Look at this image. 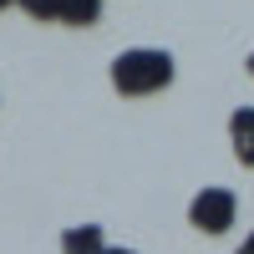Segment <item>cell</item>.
Instances as JSON below:
<instances>
[{"instance_id":"1","label":"cell","mask_w":254,"mask_h":254,"mask_svg":"<svg viewBox=\"0 0 254 254\" xmlns=\"http://www.w3.org/2000/svg\"><path fill=\"white\" fill-rule=\"evenodd\" d=\"M173 76H178V61L163 46H127L107 66V81L117 97H158L173 87Z\"/></svg>"},{"instance_id":"7","label":"cell","mask_w":254,"mask_h":254,"mask_svg":"<svg viewBox=\"0 0 254 254\" xmlns=\"http://www.w3.org/2000/svg\"><path fill=\"white\" fill-rule=\"evenodd\" d=\"M107 254H137V249H127V244H107Z\"/></svg>"},{"instance_id":"9","label":"cell","mask_w":254,"mask_h":254,"mask_svg":"<svg viewBox=\"0 0 254 254\" xmlns=\"http://www.w3.org/2000/svg\"><path fill=\"white\" fill-rule=\"evenodd\" d=\"M10 5H15V0H0V10H10Z\"/></svg>"},{"instance_id":"4","label":"cell","mask_w":254,"mask_h":254,"mask_svg":"<svg viewBox=\"0 0 254 254\" xmlns=\"http://www.w3.org/2000/svg\"><path fill=\"white\" fill-rule=\"evenodd\" d=\"M61 254H107L102 224H71V229H61Z\"/></svg>"},{"instance_id":"3","label":"cell","mask_w":254,"mask_h":254,"mask_svg":"<svg viewBox=\"0 0 254 254\" xmlns=\"http://www.w3.org/2000/svg\"><path fill=\"white\" fill-rule=\"evenodd\" d=\"M229 147H234L239 168H254V107H234L229 112Z\"/></svg>"},{"instance_id":"6","label":"cell","mask_w":254,"mask_h":254,"mask_svg":"<svg viewBox=\"0 0 254 254\" xmlns=\"http://www.w3.org/2000/svg\"><path fill=\"white\" fill-rule=\"evenodd\" d=\"M20 10H26L31 20H41V26H51V20H61V0H15Z\"/></svg>"},{"instance_id":"10","label":"cell","mask_w":254,"mask_h":254,"mask_svg":"<svg viewBox=\"0 0 254 254\" xmlns=\"http://www.w3.org/2000/svg\"><path fill=\"white\" fill-rule=\"evenodd\" d=\"M249 76H254V51H249Z\"/></svg>"},{"instance_id":"5","label":"cell","mask_w":254,"mask_h":254,"mask_svg":"<svg viewBox=\"0 0 254 254\" xmlns=\"http://www.w3.org/2000/svg\"><path fill=\"white\" fill-rule=\"evenodd\" d=\"M102 20V0H61V26H76V31H87Z\"/></svg>"},{"instance_id":"2","label":"cell","mask_w":254,"mask_h":254,"mask_svg":"<svg viewBox=\"0 0 254 254\" xmlns=\"http://www.w3.org/2000/svg\"><path fill=\"white\" fill-rule=\"evenodd\" d=\"M234 219H239V198H234V188H224V183H208V188H198V193L188 198V229H198L203 239L229 234Z\"/></svg>"},{"instance_id":"8","label":"cell","mask_w":254,"mask_h":254,"mask_svg":"<svg viewBox=\"0 0 254 254\" xmlns=\"http://www.w3.org/2000/svg\"><path fill=\"white\" fill-rule=\"evenodd\" d=\"M234 254H254V234H249V239H244V244H239Z\"/></svg>"}]
</instances>
